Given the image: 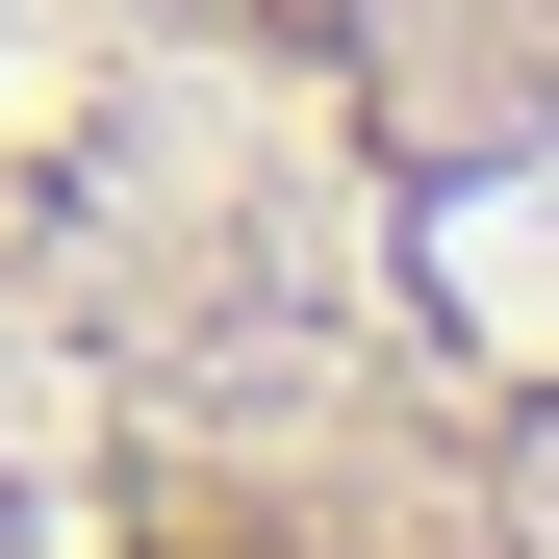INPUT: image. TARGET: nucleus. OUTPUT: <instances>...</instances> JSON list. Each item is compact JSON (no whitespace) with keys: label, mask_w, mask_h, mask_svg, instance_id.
Listing matches in <instances>:
<instances>
[{"label":"nucleus","mask_w":559,"mask_h":559,"mask_svg":"<svg viewBox=\"0 0 559 559\" xmlns=\"http://www.w3.org/2000/svg\"><path fill=\"white\" fill-rule=\"evenodd\" d=\"M0 559H559V0H0Z\"/></svg>","instance_id":"nucleus-1"}]
</instances>
